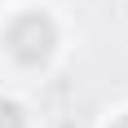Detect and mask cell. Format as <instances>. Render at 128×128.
Wrapping results in <instances>:
<instances>
[{"mask_svg":"<svg viewBox=\"0 0 128 128\" xmlns=\"http://www.w3.org/2000/svg\"><path fill=\"white\" fill-rule=\"evenodd\" d=\"M53 44H58V31H53V22L44 18V13H22V18L9 26V53L22 66L44 62V58L53 53Z\"/></svg>","mask_w":128,"mask_h":128,"instance_id":"cell-1","label":"cell"},{"mask_svg":"<svg viewBox=\"0 0 128 128\" xmlns=\"http://www.w3.org/2000/svg\"><path fill=\"white\" fill-rule=\"evenodd\" d=\"M0 128H22V110L13 102H0Z\"/></svg>","mask_w":128,"mask_h":128,"instance_id":"cell-2","label":"cell"},{"mask_svg":"<svg viewBox=\"0 0 128 128\" xmlns=\"http://www.w3.org/2000/svg\"><path fill=\"white\" fill-rule=\"evenodd\" d=\"M110 128H128V115H119V119H115V124H110Z\"/></svg>","mask_w":128,"mask_h":128,"instance_id":"cell-3","label":"cell"}]
</instances>
